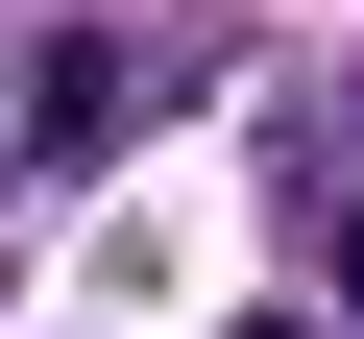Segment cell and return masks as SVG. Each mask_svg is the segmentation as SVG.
I'll list each match as a JSON object with an SVG mask.
<instances>
[{"label":"cell","instance_id":"1","mask_svg":"<svg viewBox=\"0 0 364 339\" xmlns=\"http://www.w3.org/2000/svg\"><path fill=\"white\" fill-rule=\"evenodd\" d=\"M243 339H316V315H243Z\"/></svg>","mask_w":364,"mask_h":339},{"label":"cell","instance_id":"2","mask_svg":"<svg viewBox=\"0 0 364 339\" xmlns=\"http://www.w3.org/2000/svg\"><path fill=\"white\" fill-rule=\"evenodd\" d=\"M0 121H25V97H0Z\"/></svg>","mask_w":364,"mask_h":339}]
</instances>
